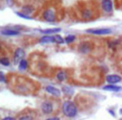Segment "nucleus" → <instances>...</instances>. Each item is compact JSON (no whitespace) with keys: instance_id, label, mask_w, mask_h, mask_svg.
Masks as SVG:
<instances>
[{"instance_id":"nucleus-1","label":"nucleus","mask_w":122,"mask_h":120,"mask_svg":"<svg viewBox=\"0 0 122 120\" xmlns=\"http://www.w3.org/2000/svg\"><path fill=\"white\" fill-rule=\"evenodd\" d=\"M62 110L64 114L69 118H74L78 112L75 104L71 101H65L62 105Z\"/></svg>"},{"instance_id":"nucleus-24","label":"nucleus","mask_w":122,"mask_h":120,"mask_svg":"<svg viewBox=\"0 0 122 120\" xmlns=\"http://www.w3.org/2000/svg\"><path fill=\"white\" fill-rule=\"evenodd\" d=\"M0 81H2V82L5 81V79H4V73H3V72H1V79H0Z\"/></svg>"},{"instance_id":"nucleus-12","label":"nucleus","mask_w":122,"mask_h":120,"mask_svg":"<svg viewBox=\"0 0 122 120\" xmlns=\"http://www.w3.org/2000/svg\"><path fill=\"white\" fill-rule=\"evenodd\" d=\"M59 31H61L60 28H52V29H42V30H41V33L49 35V34H56V33L59 32Z\"/></svg>"},{"instance_id":"nucleus-11","label":"nucleus","mask_w":122,"mask_h":120,"mask_svg":"<svg viewBox=\"0 0 122 120\" xmlns=\"http://www.w3.org/2000/svg\"><path fill=\"white\" fill-rule=\"evenodd\" d=\"M39 42L42 43V44H50V43H55V40H54V36L44 35L41 38Z\"/></svg>"},{"instance_id":"nucleus-25","label":"nucleus","mask_w":122,"mask_h":120,"mask_svg":"<svg viewBox=\"0 0 122 120\" xmlns=\"http://www.w3.org/2000/svg\"><path fill=\"white\" fill-rule=\"evenodd\" d=\"M46 120H60L59 118H57V117H53V118H48V119Z\"/></svg>"},{"instance_id":"nucleus-19","label":"nucleus","mask_w":122,"mask_h":120,"mask_svg":"<svg viewBox=\"0 0 122 120\" xmlns=\"http://www.w3.org/2000/svg\"><path fill=\"white\" fill-rule=\"evenodd\" d=\"M75 40V36L72 35V34H70V35H68L65 38V42H66L67 44H70V43L74 42Z\"/></svg>"},{"instance_id":"nucleus-2","label":"nucleus","mask_w":122,"mask_h":120,"mask_svg":"<svg viewBox=\"0 0 122 120\" xmlns=\"http://www.w3.org/2000/svg\"><path fill=\"white\" fill-rule=\"evenodd\" d=\"M43 18L47 22H54L55 20V12L52 9H47L43 13Z\"/></svg>"},{"instance_id":"nucleus-20","label":"nucleus","mask_w":122,"mask_h":120,"mask_svg":"<svg viewBox=\"0 0 122 120\" xmlns=\"http://www.w3.org/2000/svg\"><path fill=\"white\" fill-rule=\"evenodd\" d=\"M16 14H17L19 17L23 18V19H32V18H30L29 15H26V14H23L22 12H16Z\"/></svg>"},{"instance_id":"nucleus-22","label":"nucleus","mask_w":122,"mask_h":120,"mask_svg":"<svg viewBox=\"0 0 122 120\" xmlns=\"http://www.w3.org/2000/svg\"><path fill=\"white\" fill-rule=\"evenodd\" d=\"M19 120H33V118L30 116H24V117H21L20 118H19Z\"/></svg>"},{"instance_id":"nucleus-3","label":"nucleus","mask_w":122,"mask_h":120,"mask_svg":"<svg viewBox=\"0 0 122 120\" xmlns=\"http://www.w3.org/2000/svg\"><path fill=\"white\" fill-rule=\"evenodd\" d=\"M87 33L93 34H97V35H105V34H109L111 33V29H89L86 30Z\"/></svg>"},{"instance_id":"nucleus-7","label":"nucleus","mask_w":122,"mask_h":120,"mask_svg":"<svg viewBox=\"0 0 122 120\" xmlns=\"http://www.w3.org/2000/svg\"><path fill=\"white\" fill-rule=\"evenodd\" d=\"M46 91H47V92H49V94L53 95V96L56 97H59L61 96L60 90L54 87V86H46Z\"/></svg>"},{"instance_id":"nucleus-13","label":"nucleus","mask_w":122,"mask_h":120,"mask_svg":"<svg viewBox=\"0 0 122 120\" xmlns=\"http://www.w3.org/2000/svg\"><path fill=\"white\" fill-rule=\"evenodd\" d=\"M62 91H64V93H65V94L67 95H70V96H71V95L74 94V89L72 87H70V86H63V88H62Z\"/></svg>"},{"instance_id":"nucleus-16","label":"nucleus","mask_w":122,"mask_h":120,"mask_svg":"<svg viewBox=\"0 0 122 120\" xmlns=\"http://www.w3.org/2000/svg\"><path fill=\"white\" fill-rule=\"evenodd\" d=\"M54 37L55 43H57V44H64L65 43V40L62 38V36L59 35V34H55V35H54Z\"/></svg>"},{"instance_id":"nucleus-23","label":"nucleus","mask_w":122,"mask_h":120,"mask_svg":"<svg viewBox=\"0 0 122 120\" xmlns=\"http://www.w3.org/2000/svg\"><path fill=\"white\" fill-rule=\"evenodd\" d=\"M2 120H16L15 118H13V117H5Z\"/></svg>"},{"instance_id":"nucleus-26","label":"nucleus","mask_w":122,"mask_h":120,"mask_svg":"<svg viewBox=\"0 0 122 120\" xmlns=\"http://www.w3.org/2000/svg\"><path fill=\"white\" fill-rule=\"evenodd\" d=\"M120 113H122V109H120Z\"/></svg>"},{"instance_id":"nucleus-5","label":"nucleus","mask_w":122,"mask_h":120,"mask_svg":"<svg viewBox=\"0 0 122 120\" xmlns=\"http://www.w3.org/2000/svg\"><path fill=\"white\" fill-rule=\"evenodd\" d=\"M101 7L105 12L110 13L113 10V3L110 0H105L101 2Z\"/></svg>"},{"instance_id":"nucleus-18","label":"nucleus","mask_w":122,"mask_h":120,"mask_svg":"<svg viewBox=\"0 0 122 120\" xmlns=\"http://www.w3.org/2000/svg\"><path fill=\"white\" fill-rule=\"evenodd\" d=\"M0 63H1L2 65H4V66H9V65H10V61H9V58H7V57L1 58V60H0Z\"/></svg>"},{"instance_id":"nucleus-4","label":"nucleus","mask_w":122,"mask_h":120,"mask_svg":"<svg viewBox=\"0 0 122 120\" xmlns=\"http://www.w3.org/2000/svg\"><path fill=\"white\" fill-rule=\"evenodd\" d=\"M25 56V52L23 49L21 48H18L15 51H14V63L15 65H17L18 63L20 62L22 60H24L23 58Z\"/></svg>"},{"instance_id":"nucleus-9","label":"nucleus","mask_w":122,"mask_h":120,"mask_svg":"<svg viewBox=\"0 0 122 120\" xmlns=\"http://www.w3.org/2000/svg\"><path fill=\"white\" fill-rule=\"evenodd\" d=\"M103 90L108 91H114V92H119L122 90L121 86H115V85H107L103 87Z\"/></svg>"},{"instance_id":"nucleus-15","label":"nucleus","mask_w":122,"mask_h":120,"mask_svg":"<svg viewBox=\"0 0 122 120\" xmlns=\"http://www.w3.org/2000/svg\"><path fill=\"white\" fill-rule=\"evenodd\" d=\"M28 67V62L25 60H22V61L19 62V71H25Z\"/></svg>"},{"instance_id":"nucleus-10","label":"nucleus","mask_w":122,"mask_h":120,"mask_svg":"<svg viewBox=\"0 0 122 120\" xmlns=\"http://www.w3.org/2000/svg\"><path fill=\"white\" fill-rule=\"evenodd\" d=\"M1 34L7 36H14L19 34V32L16 29H2Z\"/></svg>"},{"instance_id":"nucleus-17","label":"nucleus","mask_w":122,"mask_h":120,"mask_svg":"<svg viewBox=\"0 0 122 120\" xmlns=\"http://www.w3.org/2000/svg\"><path fill=\"white\" fill-rule=\"evenodd\" d=\"M65 78H66V75H65V73L64 72V71H59L57 74V79L59 80V81H63L65 80Z\"/></svg>"},{"instance_id":"nucleus-21","label":"nucleus","mask_w":122,"mask_h":120,"mask_svg":"<svg viewBox=\"0 0 122 120\" xmlns=\"http://www.w3.org/2000/svg\"><path fill=\"white\" fill-rule=\"evenodd\" d=\"M91 16V12L90 10L83 11V18L84 19H89Z\"/></svg>"},{"instance_id":"nucleus-8","label":"nucleus","mask_w":122,"mask_h":120,"mask_svg":"<svg viewBox=\"0 0 122 120\" xmlns=\"http://www.w3.org/2000/svg\"><path fill=\"white\" fill-rule=\"evenodd\" d=\"M106 81L110 84H115L121 81V77L118 75H108L106 76Z\"/></svg>"},{"instance_id":"nucleus-14","label":"nucleus","mask_w":122,"mask_h":120,"mask_svg":"<svg viewBox=\"0 0 122 120\" xmlns=\"http://www.w3.org/2000/svg\"><path fill=\"white\" fill-rule=\"evenodd\" d=\"M33 11H34L33 7H32V6H29V5L24 6V7H23V9H22V13H23V14H26V15L31 14Z\"/></svg>"},{"instance_id":"nucleus-6","label":"nucleus","mask_w":122,"mask_h":120,"mask_svg":"<svg viewBox=\"0 0 122 120\" xmlns=\"http://www.w3.org/2000/svg\"><path fill=\"white\" fill-rule=\"evenodd\" d=\"M41 109L45 114H49L53 112V104L49 101H46L42 103Z\"/></svg>"}]
</instances>
